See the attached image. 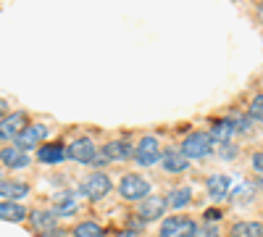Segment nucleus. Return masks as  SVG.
<instances>
[{
	"label": "nucleus",
	"mask_w": 263,
	"mask_h": 237,
	"mask_svg": "<svg viewBox=\"0 0 263 237\" xmlns=\"http://www.w3.org/2000/svg\"><path fill=\"white\" fill-rule=\"evenodd\" d=\"M119 195L124 200H145V198H150V182L137 174H126L119 182Z\"/></svg>",
	"instance_id": "nucleus-1"
},
{
	"label": "nucleus",
	"mask_w": 263,
	"mask_h": 237,
	"mask_svg": "<svg viewBox=\"0 0 263 237\" xmlns=\"http://www.w3.org/2000/svg\"><path fill=\"white\" fill-rule=\"evenodd\" d=\"M213 137L208 132H192L184 142H182V153L187 158H205L211 156V150H213Z\"/></svg>",
	"instance_id": "nucleus-2"
},
{
	"label": "nucleus",
	"mask_w": 263,
	"mask_h": 237,
	"mask_svg": "<svg viewBox=\"0 0 263 237\" xmlns=\"http://www.w3.org/2000/svg\"><path fill=\"white\" fill-rule=\"evenodd\" d=\"M135 158H137V163H140V166H153V163L163 161V153H161L158 140L153 137V135L142 137V140L137 142V148H135Z\"/></svg>",
	"instance_id": "nucleus-3"
},
{
	"label": "nucleus",
	"mask_w": 263,
	"mask_h": 237,
	"mask_svg": "<svg viewBox=\"0 0 263 237\" xmlns=\"http://www.w3.org/2000/svg\"><path fill=\"white\" fill-rule=\"evenodd\" d=\"M66 153H69V158L71 161H77V163H95L98 161V145L92 142V140H87V137H79V140H74L69 148H66Z\"/></svg>",
	"instance_id": "nucleus-4"
},
{
	"label": "nucleus",
	"mask_w": 263,
	"mask_h": 237,
	"mask_svg": "<svg viewBox=\"0 0 263 237\" xmlns=\"http://www.w3.org/2000/svg\"><path fill=\"white\" fill-rule=\"evenodd\" d=\"M111 179H108L105 174H103V171H95V174H90V177H87L84 179V185H82V192H84V195L87 198H90V200H103L105 195H108V192H111Z\"/></svg>",
	"instance_id": "nucleus-5"
},
{
	"label": "nucleus",
	"mask_w": 263,
	"mask_h": 237,
	"mask_svg": "<svg viewBox=\"0 0 263 237\" xmlns=\"http://www.w3.org/2000/svg\"><path fill=\"white\" fill-rule=\"evenodd\" d=\"M195 222L187 219V216H168L163 224H161V237H192L195 234Z\"/></svg>",
	"instance_id": "nucleus-6"
},
{
	"label": "nucleus",
	"mask_w": 263,
	"mask_h": 237,
	"mask_svg": "<svg viewBox=\"0 0 263 237\" xmlns=\"http://www.w3.org/2000/svg\"><path fill=\"white\" fill-rule=\"evenodd\" d=\"M27 121H29V119H27L24 111H16V114H11V116H3V124H0V137H3V142H8L11 137H18V135L29 126Z\"/></svg>",
	"instance_id": "nucleus-7"
},
{
	"label": "nucleus",
	"mask_w": 263,
	"mask_h": 237,
	"mask_svg": "<svg viewBox=\"0 0 263 237\" xmlns=\"http://www.w3.org/2000/svg\"><path fill=\"white\" fill-rule=\"evenodd\" d=\"M163 211H166V198L150 195L137 206V216H140V222H158L163 216Z\"/></svg>",
	"instance_id": "nucleus-8"
},
{
	"label": "nucleus",
	"mask_w": 263,
	"mask_h": 237,
	"mask_svg": "<svg viewBox=\"0 0 263 237\" xmlns=\"http://www.w3.org/2000/svg\"><path fill=\"white\" fill-rule=\"evenodd\" d=\"M45 137H48V126H45V124H29V126L24 129V132H21V135L16 137V148L29 150L32 145H40Z\"/></svg>",
	"instance_id": "nucleus-9"
},
{
	"label": "nucleus",
	"mask_w": 263,
	"mask_h": 237,
	"mask_svg": "<svg viewBox=\"0 0 263 237\" xmlns=\"http://www.w3.org/2000/svg\"><path fill=\"white\" fill-rule=\"evenodd\" d=\"M0 158H3V166H8V169H24V166H29L27 150H21L16 145H11V148L6 145L3 153H0Z\"/></svg>",
	"instance_id": "nucleus-10"
},
{
	"label": "nucleus",
	"mask_w": 263,
	"mask_h": 237,
	"mask_svg": "<svg viewBox=\"0 0 263 237\" xmlns=\"http://www.w3.org/2000/svg\"><path fill=\"white\" fill-rule=\"evenodd\" d=\"M103 156H105L108 161H124V158H129V156H135V150H132V145L124 142V140H114V142L103 145Z\"/></svg>",
	"instance_id": "nucleus-11"
},
{
	"label": "nucleus",
	"mask_w": 263,
	"mask_h": 237,
	"mask_svg": "<svg viewBox=\"0 0 263 237\" xmlns=\"http://www.w3.org/2000/svg\"><path fill=\"white\" fill-rule=\"evenodd\" d=\"M205 187H208V195L213 200H224L229 195V177L227 174H213V177H208Z\"/></svg>",
	"instance_id": "nucleus-12"
},
{
	"label": "nucleus",
	"mask_w": 263,
	"mask_h": 237,
	"mask_svg": "<svg viewBox=\"0 0 263 237\" xmlns=\"http://www.w3.org/2000/svg\"><path fill=\"white\" fill-rule=\"evenodd\" d=\"M163 169L166 171H171V174H182V171H187V156L184 153H179V150H166L163 153Z\"/></svg>",
	"instance_id": "nucleus-13"
},
{
	"label": "nucleus",
	"mask_w": 263,
	"mask_h": 237,
	"mask_svg": "<svg viewBox=\"0 0 263 237\" xmlns=\"http://www.w3.org/2000/svg\"><path fill=\"white\" fill-rule=\"evenodd\" d=\"M55 213H53V208L50 211H45V208H40V211H32V229H37L40 234L42 232H48V229H55Z\"/></svg>",
	"instance_id": "nucleus-14"
},
{
	"label": "nucleus",
	"mask_w": 263,
	"mask_h": 237,
	"mask_svg": "<svg viewBox=\"0 0 263 237\" xmlns=\"http://www.w3.org/2000/svg\"><path fill=\"white\" fill-rule=\"evenodd\" d=\"M237 132L234 129V124H232V119H221V121H213V129H211V137L216 140V142H229V137Z\"/></svg>",
	"instance_id": "nucleus-15"
},
{
	"label": "nucleus",
	"mask_w": 263,
	"mask_h": 237,
	"mask_svg": "<svg viewBox=\"0 0 263 237\" xmlns=\"http://www.w3.org/2000/svg\"><path fill=\"white\" fill-rule=\"evenodd\" d=\"M232 237H263L260 222H237L232 227Z\"/></svg>",
	"instance_id": "nucleus-16"
},
{
	"label": "nucleus",
	"mask_w": 263,
	"mask_h": 237,
	"mask_svg": "<svg viewBox=\"0 0 263 237\" xmlns=\"http://www.w3.org/2000/svg\"><path fill=\"white\" fill-rule=\"evenodd\" d=\"M37 156H40L42 163H58V161H63L69 153H66L63 145H42Z\"/></svg>",
	"instance_id": "nucleus-17"
},
{
	"label": "nucleus",
	"mask_w": 263,
	"mask_h": 237,
	"mask_svg": "<svg viewBox=\"0 0 263 237\" xmlns=\"http://www.w3.org/2000/svg\"><path fill=\"white\" fill-rule=\"evenodd\" d=\"M192 198V190L190 187H174L168 195H166V206L168 208H184Z\"/></svg>",
	"instance_id": "nucleus-18"
},
{
	"label": "nucleus",
	"mask_w": 263,
	"mask_h": 237,
	"mask_svg": "<svg viewBox=\"0 0 263 237\" xmlns=\"http://www.w3.org/2000/svg\"><path fill=\"white\" fill-rule=\"evenodd\" d=\"M0 216H3V222H21L27 216V211H24V206H18L13 200H3L0 203Z\"/></svg>",
	"instance_id": "nucleus-19"
},
{
	"label": "nucleus",
	"mask_w": 263,
	"mask_h": 237,
	"mask_svg": "<svg viewBox=\"0 0 263 237\" xmlns=\"http://www.w3.org/2000/svg\"><path fill=\"white\" fill-rule=\"evenodd\" d=\"M0 195H3V200H13V198H24L29 195V187L24 182H3L0 185Z\"/></svg>",
	"instance_id": "nucleus-20"
},
{
	"label": "nucleus",
	"mask_w": 263,
	"mask_h": 237,
	"mask_svg": "<svg viewBox=\"0 0 263 237\" xmlns=\"http://www.w3.org/2000/svg\"><path fill=\"white\" fill-rule=\"evenodd\" d=\"M77 211H79V208H77L74 195H61L58 203L53 206V213H55V216H74Z\"/></svg>",
	"instance_id": "nucleus-21"
},
{
	"label": "nucleus",
	"mask_w": 263,
	"mask_h": 237,
	"mask_svg": "<svg viewBox=\"0 0 263 237\" xmlns=\"http://www.w3.org/2000/svg\"><path fill=\"white\" fill-rule=\"evenodd\" d=\"M74 234H77V237H105L103 227L95 224V222H82V224H77Z\"/></svg>",
	"instance_id": "nucleus-22"
},
{
	"label": "nucleus",
	"mask_w": 263,
	"mask_h": 237,
	"mask_svg": "<svg viewBox=\"0 0 263 237\" xmlns=\"http://www.w3.org/2000/svg\"><path fill=\"white\" fill-rule=\"evenodd\" d=\"M248 116L255 121V124H263V95H255L250 108H248Z\"/></svg>",
	"instance_id": "nucleus-23"
},
{
	"label": "nucleus",
	"mask_w": 263,
	"mask_h": 237,
	"mask_svg": "<svg viewBox=\"0 0 263 237\" xmlns=\"http://www.w3.org/2000/svg\"><path fill=\"white\" fill-rule=\"evenodd\" d=\"M192 237H218V227L211 224V222H203V224L195 227V234Z\"/></svg>",
	"instance_id": "nucleus-24"
},
{
	"label": "nucleus",
	"mask_w": 263,
	"mask_h": 237,
	"mask_svg": "<svg viewBox=\"0 0 263 237\" xmlns=\"http://www.w3.org/2000/svg\"><path fill=\"white\" fill-rule=\"evenodd\" d=\"M250 198H253L250 185H239V187H237V192H234V203H242V200H250Z\"/></svg>",
	"instance_id": "nucleus-25"
},
{
	"label": "nucleus",
	"mask_w": 263,
	"mask_h": 237,
	"mask_svg": "<svg viewBox=\"0 0 263 237\" xmlns=\"http://www.w3.org/2000/svg\"><path fill=\"white\" fill-rule=\"evenodd\" d=\"M253 169H255L258 174L263 177V150H258V153L253 156Z\"/></svg>",
	"instance_id": "nucleus-26"
},
{
	"label": "nucleus",
	"mask_w": 263,
	"mask_h": 237,
	"mask_svg": "<svg viewBox=\"0 0 263 237\" xmlns=\"http://www.w3.org/2000/svg\"><path fill=\"white\" fill-rule=\"evenodd\" d=\"M205 219H208V222H216V219H221V211H208V213H205Z\"/></svg>",
	"instance_id": "nucleus-27"
},
{
	"label": "nucleus",
	"mask_w": 263,
	"mask_h": 237,
	"mask_svg": "<svg viewBox=\"0 0 263 237\" xmlns=\"http://www.w3.org/2000/svg\"><path fill=\"white\" fill-rule=\"evenodd\" d=\"M40 237H63V234H61V229H48V232H42Z\"/></svg>",
	"instance_id": "nucleus-28"
},
{
	"label": "nucleus",
	"mask_w": 263,
	"mask_h": 237,
	"mask_svg": "<svg viewBox=\"0 0 263 237\" xmlns=\"http://www.w3.org/2000/svg\"><path fill=\"white\" fill-rule=\"evenodd\" d=\"M140 234V229H129V232H121L119 237H137Z\"/></svg>",
	"instance_id": "nucleus-29"
},
{
	"label": "nucleus",
	"mask_w": 263,
	"mask_h": 237,
	"mask_svg": "<svg viewBox=\"0 0 263 237\" xmlns=\"http://www.w3.org/2000/svg\"><path fill=\"white\" fill-rule=\"evenodd\" d=\"M258 16H260V19H263V3H260V6H258Z\"/></svg>",
	"instance_id": "nucleus-30"
}]
</instances>
